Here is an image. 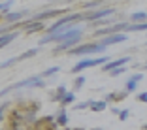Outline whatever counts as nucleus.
I'll use <instances>...</instances> for the list:
<instances>
[{"label":"nucleus","mask_w":147,"mask_h":130,"mask_svg":"<svg viewBox=\"0 0 147 130\" xmlns=\"http://www.w3.org/2000/svg\"><path fill=\"white\" fill-rule=\"evenodd\" d=\"M83 85H85V77H83V75H78V77H76V81H74V92L79 91Z\"/></svg>","instance_id":"obj_23"},{"label":"nucleus","mask_w":147,"mask_h":130,"mask_svg":"<svg viewBox=\"0 0 147 130\" xmlns=\"http://www.w3.org/2000/svg\"><path fill=\"white\" fill-rule=\"evenodd\" d=\"M96 6H100V2H96V0H92V2H83L81 9H87V11H89L91 8H96Z\"/></svg>","instance_id":"obj_24"},{"label":"nucleus","mask_w":147,"mask_h":130,"mask_svg":"<svg viewBox=\"0 0 147 130\" xmlns=\"http://www.w3.org/2000/svg\"><path fill=\"white\" fill-rule=\"evenodd\" d=\"M142 130H147V123H145V125H143V128Z\"/></svg>","instance_id":"obj_32"},{"label":"nucleus","mask_w":147,"mask_h":130,"mask_svg":"<svg viewBox=\"0 0 147 130\" xmlns=\"http://www.w3.org/2000/svg\"><path fill=\"white\" fill-rule=\"evenodd\" d=\"M92 130H102V128H92Z\"/></svg>","instance_id":"obj_34"},{"label":"nucleus","mask_w":147,"mask_h":130,"mask_svg":"<svg viewBox=\"0 0 147 130\" xmlns=\"http://www.w3.org/2000/svg\"><path fill=\"white\" fill-rule=\"evenodd\" d=\"M125 91L128 92V94H130V92H136V91H138V83L132 81V79H128V81H126V85H125Z\"/></svg>","instance_id":"obj_22"},{"label":"nucleus","mask_w":147,"mask_h":130,"mask_svg":"<svg viewBox=\"0 0 147 130\" xmlns=\"http://www.w3.org/2000/svg\"><path fill=\"white\" fill-rule=\"evenodd\" d=\"M59 15H68V9H47V11H40L36 15H32L30 21H42L43 19H51V17H59Z\"/></svg>","instance_id":"obj_5"},{"label":"nucleus","mask_w":147,"mask_h":130,"mask_svg":"<svg viewBox=\"0 0 147 130\" xmlns=\"http://www.w3.org/2000/svg\"><path fill=\"white\" fill-rule=\"evenodd\" d=\"M106 108H108V102H106V100H96V102H92V104H91V109H92V111H96V113L104 111Z\"/></svg>","instance_id":"obj_17"},{"label":"nucleus","mask_w":147,"mask_h":130,"mask_svg":"<svg viewBox=\"0 0 147 130\" xmlns=\"http://www.w3.org/2000/svg\"><path fill=\"white\" fill-rule=\"evenodd\" d=\"M128 96V92L123 89V91H115V92H108V96H106V102H119V100L126 98Z\"/></svg>","instance_id":"obj_14"},{"label":"nucleus","mask_w":147,"mask_h":130,"mask_svg":"<svg viewBox=\"0 0 147 130\" xmlns=\"http://www.w3.org/2000/svg\"><path fill=\"white\" fill-rule=\"evenodd\" d=\"M9 130H21V125H15V123H9Z\"/></svg>","instance_id":"obj_30"},{"label":"nucleus","mask_w":147,"mask_h":130,"mask_svg":"<svg viewBox=\"0 0 147 130\" xmlns=\"http://www.w3.org/2000/svg\"><path fill=\"white\" fill-rule=\"evenodd\" d=\"M128 79H132V81L140 83V81H142V79H143V74H142V72H138V74H134V75H130Z\"/></svg>","instance_id":"obj_29"},{"label":"nucleus","mask_w":147,"mask_h":130,"mask_svg":"<svg viewBox=\"0 0 147 130\" xmlns=\"http://www.w3.org/2000/svg\"><path fill=\"white\" fill-rule=\"evenodd\" d=\"M130 61H132V57H130V55L121 57V59H115V61H109L106 66H102V72H113V70H117V68H123V66L128 64Z\"/></svg>","instance_id":"obj_8"},{"label":"nucleus","mask_w":147,"mask_h":130,"mask_svg":"<svg viewBox=\"0 0 147 130\" xmlns=\"http://www.w3.org/2000/svg\"><path fill=\"white\" fill-rule=\"evenodd\" d=\"M74 100H76V92L74 91H70L68 94L64 96V98H62V102H61V106L62 108H66V106H70V104H74Z\"/></svg>","instance_id":"obj_18"},{"label":"nucleus","mask_w":147,"mask_h":130,"mask_svg":"<svg viewBox=\"0 0 147 130\" xmlns=\"http://www.w3.org/2000/svg\"><path fill=\"white\" fill-rule=\"evenodd\" d=\"M25 87H45V79H43L42 75H32V77H26V79H23V81L15 83V85H11V87H6L4 91H2V94L6 96L8 92L15 91V89H25Z\"/></svg>","instance_id":"obj_1"},{"label":"nucleus","mask_w":147,"mask_h":130,"mask_svg":"<svg viewBox=\"0 0 147 130\" xmlns=\"http://www.w3.org/2000/svg\"><path fill=\"white\" fill-rule=\"evenodd\" d=\"M117 9L115 8H102V9H92V11H83V19L87 21H92V23H98V21H104L106 17L113 15Z\"/></svg>","instance_id":"obj_4"},{"label":"nucleus","mask_w":147,"mask_h":130,"mask_svg":"<svg viewBox=\"0 0 147 130\" xmlns=\"http://www.w3.org/2000/svg\"><path fill=\"white\" fill-rule=\"evenodd\" d=\"M57 121L53 117H42L38 119V123H36L34 126H30V130H57Z\"/></svg>","instance_id":"obj_6"},{"label":"nucleus","mask_w":147,"mask_h":130,"mask_svg":"<svg viewBox=\"0 0 147 130\" xmlns=\"http://www.w3.org/2000/svg\"><path fill=\"white\" fill-rule=\"evenodd\" d=\"M142 30H147V23H142V25H128L126 32H142Z\"/></svg>","instance_id":"obj_20"},{"label":"nucleus","mask_w":147,"mask_h":130,"mask_svg":"<svg viewBox=\"0 0 147 130\" xmlns=\"http://www.w3.org/2000/svg\"><path fill=\"white\" fill-rule=\"evenodd\" d=\"M25 15H28V11L26 9H23V11H11L8 13V15H4V23H9V25H15V23H21V19L25 17Z\"/></svg>","instance_id":"obj_11"},{"label":"nucleus","mask_w":147,"mask_h":130,"mask_svg":"<svg viewBox=\"0 0 147 130\" xmlns=\"http://www.w3.org/2000/svg\"><path fill=\"white\" fill-rule=\"evenodd\" d=\"M17 36H19L17 32H11V34H2V36H0V47H6V45H8L11 40H15Z\"/></svg>","instance_id":"obj_16"},{"label":"nucleus","mask_w":147,"mask_h":130,"mask_svg":"<svg viewBox=\"0 0 147 130\" xmlns=\"http://www.w3.org/2000/svg\"><path fill=\"white\" fill-rule=\"evenodd\" d=\"M109 62V57H96V59H83V61H79L78 64L74 66L70 72L72 74H79L81 70L85 68H92V66H106Z\"/></svg>","instance_id":"obj_2"},{"label":"nucleus","mask_w":147,"mask_h":130,"mask_svg":"<svg viewBox=\"0 0 147 130\" xmlns=\"http://www.w3.org/2000/svg\"><path fill=\"white\" fill-rule=\"evenodd\" d=\"M92 102H94V100H85V102H81V104H76L74 108L76 109H87V108H91Z\"/></svg>","instance_id":"obj_25"},{"label":"nucleus","mask_w":147,"mask_h":130,"mask_svg":"<svg viewBox=\"0 0 147 130\" xmlns=\"http://www.w3.org/2000/svg\"><path fill=\"white\" fill-rule=\"evenodd\" d=\"M130 19L134 21V25H142V23H147V11H134L130 15Z\"/></svg>","instance_id":"obj_15"},{"label":"nucleus","mask_w":147,"mask_h":130,"mask_svg":"<svg viewBox=\"0 0 147 130\" xmlns=\"http://www.w3.org/2000/svg\"><path fill=\"white\" fill-rule=\"evenodd\" d=\"M128 36L126 34H113V36H106V38L100 40V43L108 49V45H115V43H121V42H126Z\"/></svg>","instance_id":"obj_9"},{"label":"nucleus","mask_w":147,"mask_h":130,"mask_svg":"<svg viewBox=\"0 0 147 130\" xmlns=\"http://www.w3.org/2000/svg\"><path fill=\"white\" fill-rule=\"evenodd\" d=\"M102 51H106V47L100 42H91V43H81L78 47H74L70 51V55L81 57V55H92V53H102Z\"/></svg>","instance_id":"obj_3"},{"label":"nucleus","mask_w":147,"mask_h":130,"mask_svg":"<svg viewBox=\"0 0 147 130\" xmlns=\"http://www.w3.org/2000/svg\"><path fill=\"white\" fill-rule=\"evenodd\" d=\"M138 102H143V104H147V91H143V92H138Z\"/></svg>","instance_id":"obj_27"},{"label":"nucleus","mask_w":147,"mask_h":130,"mask_svg":"<svg viewBox=\"0 0 147 130\" xmlns=\"http://www.w3.org/2000/svg\"><path fill=\"white\" fill-rule=\"evenodd\" d=\"M128 115H130V109H123V111L119 113V121H126Z\"/></svg>","instance_id":"obj_28"},{"label":"nucleus","mask_w":147,"mask_h":130,"mask_svg":"<svg viewBox=\"0 0 147 130\" xmlns=\"http://www.w3.org/2000/svg\"><path fill=\"white\" fill-rule=\"evenodd\" d=\"M34 55H38V49H36V47H32V49H28V51H25L23 55H19V57H13V59H8V61H4V62H2V70L9 68L11 64H15V62H19V61H25V59H30V57H34Z\"/></svg>","instance_id":"obj_7"},{"label":"nucleus","mask_w":147,"mask_h":130,"mask_svg":"<svg viewBox=\"0 0 147 130\" xmlns=\"http://www.w3.org/2000/svg\"><path fill=\"white\" fill-rule=\"evenodd\" d=\"M125 72H126V68L123 66V68H117V70H113V72H109V75H111V77H117V75L125 74Z\"/></svg>","instance_id":"obj_26"},{"label":"nucleus","mask_w":147,"mask_h":130,"mask_svg":"<svg viewBox=\"0 0 147 130\" xmlns=\"http://www.w3.org/2000/svg\"><path fill=\"white\" fill-rule=\"evenodd\" d=\"M142 70H147V62H145V64H143V66H142Z\"/></svg>","instance_id":"obj_31"},{"label":"nucleus","mask_w":147,"mask_h":130,"mask_svg":"<svg viewBox=\"0 0 147 130\" xmlns=\"http://www.w3.org/2000/svg\"><path fill=\"white\" fill-rule=\"evenodd\" d=\"M68 92H70V91L66 89V85H59V87L55 89V92L51 94L53 102H59V104H61V102H62V98H64V96L68 94Z\"/></svg>","instance_id":"obj_12"},{"label":"nucleus","mask_w":147,"mask_h":130,"mask_svg":"<svg viewBox=\"0 0 147 130\" xmlns=\"http://www.w3.org/2000/svg\"><path fill=\"white\" fill-rule=\"evenodd\" d=\"M11 6H13L11 0H4V2L0 4V11H2V17H4V15H8V13H11V11H9V8H11Z\"/></svg>","instance_id":"obj_19"},{"label":"nucleus","mask_w":147,"mask_h":130,"mask_svg":"<svg viewBox=\"0 0 147 130\" xmlns=\"http://www.w3.org/2000/svg\"><path fill=\"white\" fill-rule=\"evenodd\" d=\"M21 28H25V32L32 34V32H40L45 28V23L42 21H26V23H21Z\"/></svg>","instance_id":"obj_10"},{"label":"nucleus","mask_w":147,"mask_h":130,"mask_svg":"<svg viewBox=\"0 0 147 130\" xmlns=\"http://www.w3.org/2000/svg\"><path fill=\"white\" fill-rule=\"evenodd\" d=\"M59 70H61L59 66H53V68H47V70H45V72L42 74V77H43V79H45V77H53V75H57V74H59Z\"/></svg>","instance_id":"obj_21"},{"label":"nucleus","mask_w":147,"mask_h":130,"mask_svg":"<svg viewBox=\"0 0 147 130\" xmlns=\"http://www.w3.org/2000/svg\"><path fill=\"white\" fill-rule=\"evenodd\" d=\"M74 130H85V128H74Z\"/></svg>","instance_id":"obj_33"},{"label":"nucleus","mask_w":147,"mask_h":130,"mask_svg":"<svg viewBox=\"0 0 147 130\" xmlns=\"http://www.w3.org/2000/svg\"><path fill=\"white\" fill-rule=\"evenodd\" d=\"M55 121H57V125L59 126H62V128H68V113H66V109L64 108H61L59 111H57V115H55Z\"/></svg>","instance_id":"obj_13"}]
</instances>
